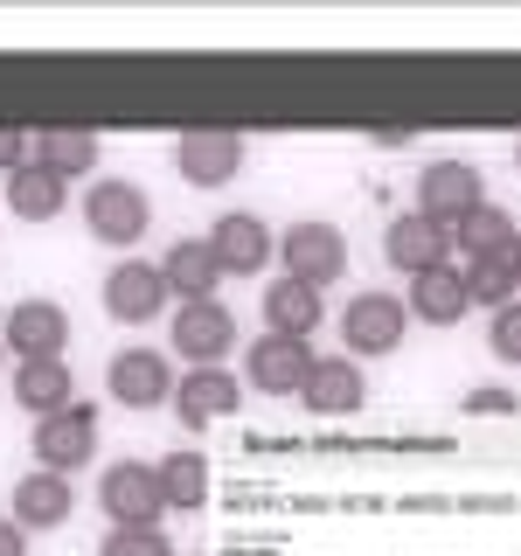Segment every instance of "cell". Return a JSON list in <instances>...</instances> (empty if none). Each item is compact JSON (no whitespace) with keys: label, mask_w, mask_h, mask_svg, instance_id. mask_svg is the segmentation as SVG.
I'll return each mask as SVG.
<instances>
[{"label":"cell","mask_w":521,"mask_h":556,"mask_svg":"<svg viewBox=\"0 0 521 556\" xmlns=\"http://www.w3.org/2000/svg\"><path fill=\"white\" fill-rule=\"evenodd\" d=\"M508 265H514V292H521V230H514V251H508Z\"/></svg>","instance_id":"cell-32"},{"label":"cell","mask_w":521,"mask_h":556,"mask_svg":"<svg viewBox=\"0 0 521 556\" xmlns=\"http://www.w3.org/2000/svg\"><path fill=\"white\" fill-rule=\"evenodd\" d=\"M466 300L486 306V313L514 306L521 300V292H514V265H508V257H473V265H466Z\"/></svg>","instance_id":"cell-26"},{"label":"cell","mask_w":521,"mask_h":556,"mask_svg":"<svg viewBox=\"0 0 521 556\" xmlns=\"http://www.w3.org/2000/svg\"><path fill=\"white\" fill-rule=\"evenodd\" d=\"M382 257H390L396 271L424 278V271L452 265V230L431 223V216H417V208H404V216H390V230H382Z\"/></svg>","instance_id":"cell-9"},{"label":"cell","mask_w":521,"mask_h":556,"mask_svg":"<svg viewBox=\"0 0 521 556\" xmlns=\"http://www.w3.org/2000/svg\"><path fill=\"white\" fill-rule=\"evenodd\" d=\"M69 508H77V494H69L63 473H22L14 480V529H63Z\"/></svg>","instance_id":"cell-17"},{"label":"cell","mask_w":521,"mask_h":556,"mask_svg":"<svg viewBox=\"0 0 521 556\" xmlns=\"http://www.w3.org/2000/svg\"><path fill=\"white\" fill-rule=\"evenodd\" d=\"M208 251H216V265L237 271V278L265 271V265H271V230H265V216H251V208H230V216H216V230H208Z\"/></svg>","instance_id":"cell-16"},{"label":"cell","mask_w":521,"mask_h":556,"mask_svg":"<svg viewBox=\"0 0 521 556\" xmlns=\"http://www.w3.org/2000/svg\"><path fill=\"white\" fill-rule=\"evenodd\" d=\"M14 404H22L28 417H56L63 404H77L69 362H22V369H14Z\"/></svg>","instance_id":"cell-21"},{"label":"cell","mask_w":521,"mask_h":556,"mask_svg":"<svg viewBox=\"0 0 521 556\" xmlns=\"http://www.w3.org/2000/svg\"><path fill=\"white\" fill-rule=\"evenodd\" d=\"M98 556H174L161 529H104Z\"/></svg>","instance_id":"cell-27"},{"label":"cell","mask_w":521,"mask_h":556,"mask_svg":"<svg viewBox=\"0 0 521 556\" xmlns=\"http://www.w3.org/2000/svg\"><path fill=\"white\" fill-rule=\"evenodd\" d=\"M486 202V188H480V167L473 161H431L424 174H417V216H431V223H459L466 208H480Z\"/></svg>","instance_id":"cell-8"},{"label":"cell","mask_w":521,"mask_h":556,"mask_svg":"<svg viewBox=\"0 0 521 556\" xmlns=\"http://www.w3.org/2000/svg\"><path fill=\"white\" fill-rule=\"evenodd\" d=\"M161 278H167V292H181V306H188V300H216L223 265H216V251H208V237H181V243H167Z\"/></svg>","instance_id":"cell-18"},{"label":"cell","mask_w":521,"mask_h":556,"mask_svg":"<svg viewBox=\"0 0 521 556\" xmlns=\"http://www.w3.org/2000/svg\"><path fill=\"white\" fill-rule=\"evenodd\" d=\"M35 161H42L49 174H91L98 167V132H84V126H49L42 139H35Z\"/></svg>","instance_id":"cell-24"},{"label":"cell","mask_w":521,"mask_h":556,"mask_svg":"<svg viewBox=\"0 0 521 556\" xmlns=\"http://www.w3.org/2000/svg\"><path fill=\"white\" fill-rule=\"evenodd\" d=\"M174 417H181L188 431H202V425H216V417H230L243 404V382L230 369H188V376H174Z\"/></svg>","instance_id":"cell-13"},{"label":"cell","mask_w":521,"mask_h":556,"mask_svg":"<svg viewBox=\"0 0 521 556\" xmlns=\"http://www.w3.org/2000/svg\"><path fill=\"white\" fill-rule=\"evenodd\" d=\"M161 306H167V278H161V265H147V257H126V265H112V278H104V313H112V320L147 327Z\"/></svg>","instance_id":"cell-12"},{"label":"cell","mask_w":521,"mask_h":556,"mask_svg":"<svg viewBox=\"0 0 521 556\" xmlns=\"http://www.w3.org/2000/svg\"><path fill=\"white\" fill-rule=\"evenodd\" d=\"M22 161H35V139L22 126H0V174H14Z\"/></svg>","instance_id":"cell-29"},{"label":"cell","mask_w":521,"mask_h":556,"mask_svg":"<svg viewBox=\"0 0 521 556\" xmlns=\"http://www.w3.org/2000/svg\"><path fill=\"white\" fill-rule=\"evenodd\" d=\"M63 341H69V313L56 300H22L0 327V348L22 362H63Z\"/></svg>","instance_id":"cell-10"},{"label":"cell","mask_w":521,"mask_h":556,"mask_svg":"<svg viewBox=\"0 0 521 556\" xmlns=\"http://www.w3.org/2000/svg\"><path fill=\"white\" fill-rule=\"evenodd\" d=\"M452 243L466 251V265H473V257H508L514 251V216L500 202H480V208H466V216L452 223Z\"/></svg>","instance_id":"cell-23"},{"label":"cell","mask_w":521,"mask_h":556,"mask_svg":"<svg viewBox=\"0 0 521 556\" xmlns=\"http://www.w3.org/2000/svg\"><path fill=\"white\" fill-rule=\"evenodd\" d=\"M278 257H285V278H300V286H334L347 271V237L334 223H292L285 237H278Z\"/></svg>","instance_id":"cell-5"},{"label":"cell","mask_w":521,"mask_h":556,"mask_svg":"<svg viewBox=\"0 0 521 556\" xmlns=\"http://www.w3.org/2000/svg\"><path fill=\"white\" fill-rule=\"evenodd\" d=\"M417 320H431V327H452V320H466L473 313V300H466V271L459 265H439V271H424V278H410V300H404Z\"/></svg>","instance_id":"cell-20"},{"label":"cell","mask_w":521,"mask_h":556,"mask_svg":"<svg viewBox=\"0 0 521 556\" xmlns=\"http://www.w3.org/2000/svg\"><path fill=\"white\" fill-rule=\"evenodd\" d=\"M466 410H500V417H508V410H521V396L514 390H473V396H466Z\"/></svg>","instance_id":"cell-30"},{"label":"cell","mask_w":521,"mask_h":556,"mask_svg":"<svg viewBox=\"0 0 521 556\" xmlns=\"http://www.w3.org/2000/svg\"><path fill=\"white\" fill-rule=\"evenodd\" d=\"M98 501H104V515H112V529H161V515H167L161 473L139 466V459H118L112 473L98 480Z\"/></svg>","instance_id":"cell-3"},{"label":"cell","mask_w":521,"mask_h":556,"mask_svg":"<svg viewBox=\"0 0 521 556\" xmlns=\"http://www.w3.org/2000/svg\"><path fill=\"white\" fill-rule=\"evenodd\" d=\"M486 348H494L500 362H521V300H514V306H500L494 320H486Z\"/></svg>","instance_id":"cell-28"},{"label":"cell","mask_w":521,"mask_h":556,"mask_svg":"<svg viewBox=\"0 0 521 556\" xmlns=\"http://www.w3.org/2000/svg\"><path fill=\"white\" fill-rule=\"evenodd\" d=\"M404 327H410V306L396 292H355L341 306V341H347V362L361 355H396L404 348Z\"/></svg>","instance_id":"cell-1"},{"label":"cell","mask_w":521,"mask_h":556,"mask_svg":"<svg viewBox=\"0 0 521 556\" xmlns=\"http://www.w3.org/2000/svg\"><path fill=\"white\" fill-rule=\"evenodd\" d=\"M174 355L188 362V369H223V355H230L237 341V313L223 300H188L181 313H174Z\"/></svg>","instance_id":"cell-4"},{"label":"cell","mask_w":521,"mask_h":556,"mask_svg":"<svg viewBox=\"0 0 521 556\" xmlns=\"http://www.w3.org/2000/svg\"><path fill=\"white\" fill-rule=\"evenodd\" d=\"M174 167L195 188H223V181H237V167H243V139L223 132V126H195V132L174 139Z\"/></svg>","instance_id":"cell-11"},{"label":"cell","mask_w":521,"mask_h":556,"mask_svg":"<svg viewBox=\"0 0 521 556\" xmlns=\"http://www.w3.org/2000/svg\"><path fill=\"white\" fill-rule=\"evenodd\" d=\"M320 292L300 286V278H278V286H265V334H292V341H306L313 327H320Z\"/></svg>","instance_id":"cell-22"},{"label":"cell","mask_w":521,"mask_h":556,"mask_svg":"<svg viewBox=\"0 0 521 556\" xmlns=\"http://www.w3.org/2000/svg\"><path fill=\"white\" fill-rule=\"evenodd\" d=\"M306 369H313V348H306V341H292V334H265V341H251L243 382H251V390H265V396H300Z\"/></svg>","instance_id":"cell-14"},{"label":"cell","mask_w":521,"mask_h":556,"mask_svg":"<svg viewBox=\"0 0 521 556\" xmlns=\"http://www.w3.org/2000/svg\"><path fill=\"white\" fill-rule=\"evenodd\" d=\"M0 355H8V348H0Z\"/></svg>","instance_id":"cell-34"},{"label":"cell","mask_w":521,"mask_h":556,"mask_svg":"<svg viewBox=\"0 0 521 556\" xmlns=\"http://www.w3.org/2000/svg\"><path fill=\"white\" fill-rule=\"evenodd\" d=\"M153 473H161L167 508H202V501H208V459H202V452H188V445H181V452H167Z\"/></svg>","instance_id":"cell-25"},{"label":"cell","mask_w":521,"mask_h":556,"mask_svg":"<svg viewBox=\"0 0 521 556\" xmlns=\"http://www.w3.org/2000/svg\"><path fill=\"white\" fill-rule=\"evenodd\" d=\"M0 556H28V529H14V515L0 521Z\"/></svg>","instance_id":"cell-31"},{"label":"cell","mask_w":521,"mask_h":556,"mask_svg":"<svg viewBox=\"0 0 521 556\" xmlns=\"http://www.w3.org/2000/svg\"><path fill=\"white\" fill-rule=\"evenodd\" d=\"M63 202H69V181H63V174H49L42 161H22V167L8 174V208L22 223H56Z\"/></svg>","instance_id":"cell-19"},{"label":"cell","mask_w":521,"mask_h":556,"mask_svg":"<svg viewBox=\"0 0 521 556\" xmlns=\"http://www.w3.org/2000/svg\"><path fill=\"white\" fill-rule=\"evenodd\" d=\"M28 452H35V466H42V473H63L69 480L98 452V410L91 404H63L56 417H35Z\"/></svg>","instance_id":"cell-2"},{"label":"cell","mask_w":521,"mask_h":556,"mask_svg":"<svg viewBox=\"0 0 521 556\" xmlns=\"http://www.w3.org/2000/svg\"><path fill=\"white\" fill-rule=\"evenodd\" d=\"M514 167H521V147H514Z\"/></svg>","instance_id":"cell-33"},{"label":"cell","mask_w":521,"mask_h":556,"mask_svg":"<svg viewBox=\"0 0 521 556\" xmlns=\"http://www.w3.org/2000/svg\"><path fill=\"white\" fill-rule=\"evenodd\" d=\"M104 390L126 410H153V404L174 396V369H167L161 348H118V355L104 362Z\"/></svg>","instance_id":"cell-7"},{"label":"cell","mask_w":521,"mask_h":556,"mask_svg":"<svg viewBox=\"0 0 521 556\" xmlns=\"http://www.w3.org/2000/svg\"><path fill=\"white\" fill-rule=\"evenodd\" d=\"M84 223H91L98 243H139L153 223V202L132 181H91L84 188Z\"/></svg>","instance_id":"cell-6"},{"label":"cell","mask_w":521,"mask_h":556,"mask_svg":"<svg viewBox=\"0 0 521 556\" xmlns=\"http://www.w3.org/2000/svg\"><path fill=\"white\" fill-rule=\"evenodd\" d=\"M361 396H369V382H361V362H347V355H313V369L300 382V404L313 417H347V410H361Z\"/></svg>","instance_id":"cell-15"}]
</instances>
